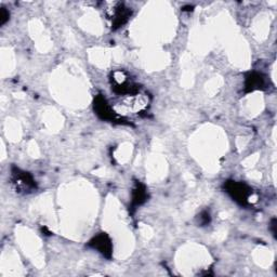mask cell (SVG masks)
Returning <instances> with one entry per match:
<instances>
[{
  "label": "cell",
  "mask_w": 277,
  "mask_h": 277,
  "mask_svg": "<svg viewBox=\"0 0 277 277\" xmlns=\"http://www.w3.org/2000/svg\"><path fill=\"white\" fill-rule=\"evenodd\" d=\"M226 190L232 195L235 200L240 204H246L249 197V190L247 189L246 185L241 183L236 182H229L226 184Z\"/></svg>",
  "instance_id": "cell-1"
},
{
  "label": "cell",
  "mask_w": 277,
  "mask_h": 277,
  "mask_svg": "<svg viewBox=\"0 0 277 277\" xmlns=\"http://www.w3.org/2000/svg\"><path fill=\"white\" fill-rule=\"evenodd\" d=\"M13 183L16 184L17 190H21L24 192L32 191L36 187L33 178L27 172L20 171L19 169L16 172H13Z\"/></svg>",
  "instance_id": "cell-2"
},
{
  "label": "cell",
  "mask_w": 277,
  "mask_h": 277,
  "mask_svg": "<svg viewBox=\"0 0 277 277\" xmlns=\"http://www.w3.org/2000/svg\"><path fill=\"white\" fill-rule=\"evenodd\" d=\"M90 245L95 249H98L99 251H100L103 256L107 257V258H110L111 257L112 244H111L110 238H108L105 234H101V235H98L97 237H95L93 240L90 242Z\"/></svg>",
  "instance_id": "cell-3"
},
{
  "label": "cell",
  "mask_w": 277,
  "mask_h": 277,
  "mask_svg": "<svg viewBox=\"0 0 277 277\" xmlns=\"http://www.w3.org/2000/svg\"><path fill=\"white\" fill-rule=\"evenodd\" d=\"M130 12L128 11L127 8H123L122 4L117 3V7L113 9L111 18L113 20V26L114 27H119L123 23L127 21L128 17H129Z\"/></svg>",
  "instance_id": "cell-4"
},
{
  "label": "cell",
  "mask_w": 277,
  "mask_h": 277,
  "mask_svg": "<svg viewBox=\"0 0 277 277\" xmlns=\"http://www.w3.org/2000/svg\"><path fill=\"white\" fill-rule=\"evenodd\" d=\"M95 108L96 112L99 116L103 119H113L114 120V114L113 111L111 110V107L108 106V104L106 103V101L104 100L102 97H98L96 104H95Z\"/></svg>",
  "instance_id": "cell-5"
},
{
  "label": "cell",
  "mask_w": 277,
  "mask_h": 277,
  "mask_svg": "<svg viewBox=\"0 0 277 277\" xmlns=\"http://www.w3.org/2000/svg\"><path fill=\"white\" fill-rule=\"evenodd\" d=\"M262 86H263V78H262L259 74H251V75L247 78L246 87L248 88L250 91L255 90V89H259Z\"/></svg>",
  "instance_id": "cell-6"
},
{
  "label": "cell",
  "mask_w": 277,
  "mask_h": 277,
  "mask_svg": "<svg viewBox=\"0 0 277 277\" xmlns=\"http://www.w3.org/2000/svg\"><path fill=\"white\" fill-rule=\"evenodd\" d=\"M145 198V193L143 190H141L140 187H138V189L135 191V195H133V202H135L136 205H140L141 202L144 200Z\"/></svg>",
  "instance_id": "cell-7"
},
{
  "label": "cell",
  "mask_w": 277,
  "mask_h": 277,
  "mask_svg": "<svg viewBox=\"0 0 277 277\" xmlns=\"http://www.w3.org/2000/svg\"><path fill=\"white\" fill-rule=\"evenodd\" d=\"M9 18V13L6 11V10H1V24H3L4 22L7 21Z\"/></svg>",
  "instance_id": "cell-8"
}]
</instances>
